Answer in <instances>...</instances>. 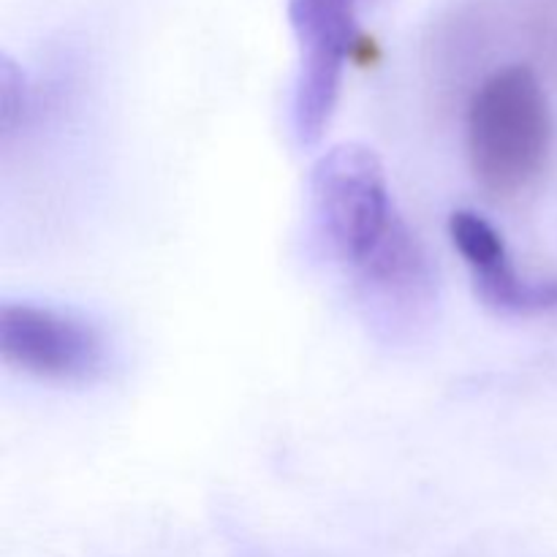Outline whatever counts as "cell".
Segmentation results:
<instances>
[{
    "label": "cell",
    "instance_id": "1",
    "mask_svg": "<svg viewBox=\"0 0 557 557\" xmlns=\"http://www.w3.org/2000/svg\"><path fill=\"white\" fill-rule=\"evenodd\" d=\"M326 250L357 275L375 302H419L430 292L422 248L397 215L384 166L370 147H332L310 180Z\"/></svg>",
    "mask_w": 557,
    "mask_h": 557
},
{
    "label": "cell",
    "instance_id": "2",
    "mask_svg": "<svg viewBox=\"0 0 557 557\" xmlns=\"http://www.w3.org/2000/svg\"><path fill=\"white\" fill-rule=\"evenodd\" d=\"M553 117L542 82L528 65L500 69L468 109V161L476 183L493 196L525 190L547 161Z\"/></svg>",
    "mask_w": 557,
    "mask_h": 557
},
{
    "label": "cell",
    "instance_id": "3",
    "mask_svg": "<svg viewBox=\"0 0 557 557\" xmlns=\"http://www.w3.org/2000/svg\"><path fill=\"white\" fill-rule=\"evenodd\" d=\"M362 0H292V20L302 47L297 90H294V131L299 145H319L335 114L343 85V65L357 33Z\"/></svg>",
    "mask_w": 557,
    "mask_h": 557
},
{
    "label": "cell",
    "instance_id": "4",
    "mask_svg": "<svg viewBox=\"0 0 557 557\" xmlns=\"http://www.w3.org/2000/svg\"><path fill=\"white\" fill-rule=\"evenodd\" d=\"M0 354L22 373L63 384L96 379L107 359L101 335L90 324L27 302H5L0 310Z\"/></svg>",
    "mask_w": 557,
    "mask_h": 557
},
{
    "label": "cell",
    "instance_id": "5",
    "mask_svg": "<svg viewBox=\"0 0 557 557\" xmlns=\"http://www.w3.org/2000/svg\"><path fill=\"white\" fill-rule=\"evenodd\" d=\"M449 234L468 264L484 305L504 313H544L557 308V277L531 281L517 272L498 228L471 210L451 215Z\"/></svg>",
    "mask_w": 557,
    "mask_h": 557
},
{
    "label": "cell",
    "instance_id": "6",
    "mask_svg": "<svg viewBox=\"0 0 557 557\" xmlns=\"http://www.w3.org/2000/svg\"><path fill=\"white\" fill-rule=\"evenodd\" d=\"M22 112H25V82H22L14 60L3 58V63H0V125H3V136H9L16 128Z\"/></svg>",
    "mask_w": 557,
    "mask_h": 557
}]
</instances>
